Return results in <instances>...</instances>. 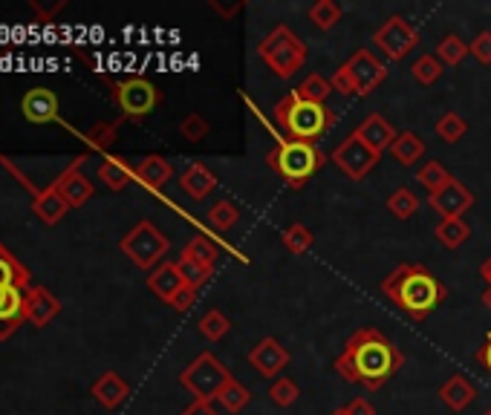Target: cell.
Segmentation results:
<instances>
[{
    "instance_id": "e0dca14e",
    "label": "cell",
    "mask_w": 491,
    "mask_h": 415,
    "mask_svg": "<svg viewBox=\"0 0 491 415\" xmlns=\"http://www.w3.org/2000/svg\"><path fill=\"white\" fill-rule=\"evenodd\" d=\"M353 133L365 141V145L370 148V150H376L379 156L384 153V150H391L393 148V141H396V130H393V124L384 119L382 113H370L365 122H361Z\"/></svg>"
},
{
    "instance_id": "ab89813d",
    "label": "cell",
    "mask_w": 491,
    "mask_h": 415,
    "mask_svg": "<svg viewBox=\"0 0 491 415\" xmlns=\"http://www.w3.org/2000/svg\"><path fill=\"white\" fill-rule=\"evenodd\" d=\"M298 395H301V386L295 384L292 378H275L272 381V386H269V398H272V404L275 407H280V410H287V407H292L295 401H298Z\"/></svg>"
},
{
    "instance_id": "4316f807",
    "label": "cell",
    "mask_w": 491,
    "mask_h": 415,
    "mask_svg": "<svg viewBox=\"0 0 491 415\" xmlns=\"http://www.w3.org/2000/svg\"><path fill=\"white\" fill-rule=\"evenodd\" d=\"M136 174L131 171V165H127L125 159H108V162H101L99 165V179L105 182V185L113 191V193H119V191H125L127 185H131V179H134Z\"/></svg>"
},
{
    "instance_id": "6da1fadb",
    "label": "cell",
    "mask_w": 491,
    "mask_h": 415,
    "mask_svg": "<svg viewBox=\"0 0 491 415\" xmlns=\"http://www.w3.org/2000/svg\"><path fill=\"white\" fill-rule=\"evenodd\" d=\"M405 367V355L379 326H361L344 341L341 355L335 358L332 369L347 384L365 386L367 393L379 389Z\"/></svg>"
},
{
    "instance_id": "d6a6232c",
    "label": "cell",
    "mask_w": 491,
    "mask_h": 415,
    "mask_svg": "<svg viewBox=\"0 0 491 415\" xmlns=\"http://www.w3.org/2000/svg\"><path fill=\"white\" fill-rule=\"evenodd\" d=\"M341 15H344V9L335 4V0H315L306 12L309 23H315L318 30H324V32L332 30V26L341 21Z\"/></svg>"
},
{
    "instance_id": "f907efd6",
    "label": "cell",
    "mask_w": 491,
    "mask_h": 415,
    "mask_svg": "<svg viewBox=\"0 0 491 415\" xmlns=\"http://www.w3.org/2000/svg\"><path fill=\"white\" fill-rule=\"evenodd\" d=\"M480 275H483V280L491 285V259H488V263H483V268H480Z\"/></svg>"
},
{
    "instance_id": "db71d44e",
    "label": "cell",
    "mask_w": 491,
    "mask_h": 415,
    "mask_svg": "<svg viewBox=\"0 0 491 415\" xmlns=\"http://www.w3.org/2000/svg\"><path fill=\"white\" fill-rule=\"evenodd\" d=\"M483 415H491V407H488V410H486V412H483Z\"/></svg>"
},
{
    "instance_id": "d6986e66",
    "label": "cell",
    "mask_w": 491,
    "mask_h": 415,
    "mask_svg": "<svg viewBox=\"0 0 491 415\" xmlns=\"http://www.w3.org/2000/svg\"><path fill=\"white\" fill-rule=\"evenodd\" d=\"M185 277H183V271H179V266L177 263H159L157 268L151 271L148 275V289L159 297V301H165V303H171L174 297H177V292L179 289H185Z\"/></svg>"
},
{
    "instance_id": "5bb4252c",
    "label": "cell",
    "mask_w": 491,
    "mask_h": 415,
    "mask_svg": "<svg viewBox=\"0 0 491 415\" xmlns=\"http://www.w3.org/2000/svg\"><path fill=\"white\" fill-rule=\"evenodd\" d=\"M82 162H84V156H79L67 171H64L58 179H56V191L61 193L64 199H67V205L70 208H82L87 199H93V193H96V188H93V182H90L84 174H82Z\"/></svg>"
},
{
    "instance_id": "bcb514c9",
    "label": "cell",
    "mask_w": 491,
    "mask_h": 415,
    "mask_svg": "<svg viewBox=\"0 0 491 415\" xmlns=\"http://www.w3.org/2000/svg\"><path fill=\"white\" fill-rule=\"evenodd\" d=\"M197 289H191V285H185V289H179L177 292V297H174V301L171 303H168V306H171V309H177V311H188L194 303H197Z\"/></svg>"
},
{
    "instance_id": "e575fe53",
    "label": "cell",
    "mask_w": 491,
    "mask_h": 415,
    "mask_svg": "<svg viewBox=\"0 0 491 415\" xmlns=\"http://www.w3.org/2000/svg\"><path fill=\"white\" fill-rule=\"evenodd\" d=\"M197 329H200V335L205 337V341L217 343V341H223V337L228 335V329H231V320H228V318H226L220 309H211V311H205V315L200 318Z\"/></svg>"
},
{
    "instance_id": "7a4b0ae2",
    "label": "cell",
    "mask_w": 491,
    "mask_h": 415,
    "mask_svg": "<svg viewBox=\"0 0 491 415\" xmlns=\"http://www.w3.org/2000/svg\"><path fill=\"white\" fill-rule=\"evenodd\" d=\"M382 294L410 320H428L434 311L448 301L445 283L428 266L402 263L382 280Z\"/></svg>"
},
{
    "instance_id": "52a82bcc",
    "label": "cell",
    "mask_w": 491,
    "mask_h": 415,
    "mask_svg": "<svg viewBox=\"0 0 491 415\" xmlns=\"http://www.w3.org/2000/svg\"><path fill=\"white\" fill-rule=\"evenodd\" d=\"M231 378H235L231 369L211 352H200L188 363V369L179 372V384L194 395V401H211V404Z\"/></svg>"
},
{
    "instance_id": "603a6c76",
    "label": "cell",
    "mask_w": 491,
    "mask_h": 415,
    "mask_svg": "<svg viewBox=\"0 0 491 415\" xmlns=\"http://www.w3.org/2000/svg\"><path fill=\"white\" fill-rule=\"evenodd\" d=\"M93 398L99 401L101 407H108V410H116L122 404V401L127 398V393H131V386H127V381L122 378L119 372H105L101 378L93 384Z\"/></svg>"
},
{
    "instance_id": "836d02e7",
    "label": "cell",
    "mask_w": 491,
    "mask_h": 415,
    "mask_svg": "<svg viewBox=\"0 0 491 415\" xmlns=\"http://www.w3.org/2000/svg\"><path fill=\"white\" fill-rule=\"evenodd\" d=\"M434 55L443 67H457V64H462V58L469 55V44H465L460 35H445L443 41L436 44Z\"/></svg>"
},
{
    "instance_id": "ac0fdd59",
    "label": "cell",
    "mask_w": 491,
    "mask_h": 415,
    "mask_svg": "<svg viewBox=\"0 0 491 415\" xmlns=\"http://www.w3.org/2000/svg\"><path fill=\"white\" fill-rule=\"evenodd\" d=\"M23 292L21 289H0V341L15 335L27 323V309H23Z\"/></svg>"
},
{
    "instance_id": "b9f144b4",
    "label": "cell",
    "mask_w": 491,
    "mask_h": 415,
    "mask_svg": "<svg viewBox=\"0 0 491 415\" xmlns=\"http://www.w3.org/2000/svg\"><path fill=\"white\" fill-rule=\"evenodd\" d=\"M237 219H240V211H237V205L235 202H228V199H220L217 205H211V211H209V223L220 231H228V228H235L237 225Z\"/></svg>"
},
{
    "instance_id": "484cf974",
    "label": "cell",
    "mask_w": 491,
    "mask_h": 415,
    "mask_svg": "<svg viewBox=\"0 0 491 415\" xmlns=\"http://www.w3.org/2000/svg\"><path fill=\"white\" fill-rule=\"evenodd\" d=\"M425 150H428V145H425L419 133H413V130H402V133H399L396 141H393L391 156H393L399 165L410 167V165H417L422 159Z\"/></svg>"
},
{
    "instance_id": "2e32d148",
    "label": "cell",
    "mask_w": 491,
    "mask_h": 415,
    "mask_svg": "<svg viewBox=\"0 0 491 415\" xmlns=\"http://www.w3.org/2000/svg\"><path fill=\"white\" fill-rule=\"evenodd\" d=\"M23 119L32 124H49L58 119V96L47 87H32L21 98Z\"/></svg>"
},
{
    "instance_id": "ee69618b",
    "label": "cell",
    "mask_w": 491,
    "mask_h": 415,
    "mask_svg": "<svg viewBox=\"0 0 491 415\" xmlns=\"http://www.w3.org/2000/svg\"><path fill=\"white\" fill-rule=\"evenodd\" d=\"M179 136L188 141H202L209 136V122H205L200 113H188L185 119L179 122Z\"/></svg>"
},
{
    "instance_id": "83f0119b",
    "label": "cell",
    "mask_w": 491,
    "mask_h": 415,
    "mask_svg": "<svg viewBox=\"0 0 491 415\" xmlns=\"http://www.w3.org/2000/svg\"><path fill=\"white\" fill-rule=\"evenodd\" d=\"M220 407H223L228 415H240L246 407H249V401H252V393H249V386L240 384L237 378H231L223 389H220V395L214 398Z\"/></svg>"
},
{
    "instance_id": "cb8c5ba5",
    "label": "cell",
    "mask_w": 491,
    "mask_h": 415,
    "mask_svg": "<svg viewBox=\"0 0 491 415\" xmlns=\"http://www.w3.org/2000/svg\"><path fill=\"white\" fill-rule=\"evenodd\" d=\"M134 174L139 182H145V185L151 191H159L162 185H168V179L174 176V165L165 159V156H157V153H151L145 156L136 167H134Z\"/></svg>"
},
{
    "instance_id": "f35d334b",
    "label": "cell",
    "mask_w": 491,
    "mask_h": 415,
    "mask_svg": "<svg viewBox=\"0 0 491 415\" xmlns=\"http://www.w3.org/2000/svg\"><path fill=\"white\" fill-rule=\"evenodd\" d=\"M387 211H391V216H396V219H410L419 211V199L413 197L408 188H399L387 197Z\"/></svg>"
},
{
    "instance_id": "7c38bea8",
    "label": "cell",
    "mask_w": 491,
    "mask_h": 415,
    "mask_svg": "<svg viewBox=\"0 0 491 415\" xmlns=\"http://www.w3.org/2000/svg\"><path fill=\"white\" fill-rule=\"evenodd\" d=\"M474 193L462 185L457 176H451L445 188H439L436 193H428V205L443 219H462L474 208Z\"/></svg>"
},
{
    "instance_id": "f546056e",
    "label": "cell",
    "mask_w": 491,
    "mask_h": 415,
    "mask_svg": "<svg viewBox=\"0 0 491 415\" xmlns=\"http://www.w3.org/2000/svg\"><path fill=\"white\" fill-rule=\"evenodd\" d=\"M434 133L445 141V145H457L460 139H465V133H469V122L462 119L460 113H443L434 124Z\"/></svg>"
},
{
    "instance_id": "8d00e7d4",
    "label": "cell",
    "mask_w": 491,
    "mask_h": 415,
    "mask_svg": "<svg viewBox=\"0 0 491 415\" xmlns=\"http://www.w3.org/2000/svg\"><path fill=\"white\" fill-rule=\"evenodd\" d=\"M179 257L191 259V263H200L205 268H214V263H217V245L209 237H194Z\"/></svg>"
},
{
    "instance_id": "816d5d0a",
    "label": "cell",
    "mask_w": 491,
    "mask_h": 415,
    "mask_svg": "<svg viewBox=\"0 0 491 415\" xmlns=\"http://www.w3.org/2000/svg\"><path fill=\"white\" fill-rule=\"evenodd\" d=\"M480 301H483V306H486V309L491 311V285H488V289L483 292V297H480Z\"/></svg>"
},
{
    "instance_id": "44dd1931",
    "label": "cell",
    "mask_w": 491,
    "mask_h": 415,
    "mask_svg": "<svg viewBox=\"0 0 491 415\" xmlns=\"http://www.w3.org/2000/svg\"><path fill=\"white\" fill-rule=\"evenodd\" d=\"M179 188H183L191 199L202 202L217 188V176L211 174V167H205L202 162H191L185 171L179 174Z\"/></svg>"
},
{
    "instance_id": "3957f363",
    "label": "cell",
    "mask_w": 491,
    "mask_h": 415,
    "mask_svg": "<svg viewBox=\"0 0 491 415\" xmlns=\"http://www.w3.org/2000/svg\"><path fill=\"white\" fill-rule=\"evenodd\" d=\"M275 122L278 127L287 133L289 139L298 141H315L318 136H324L330 127H335L339 122V113L330 107H321V104L304 101L298 93H292L287 98H280L275 104Z\"/></svg>"
},
{
    "instance_id": "4dcf8cb0",
    "label": "cell",
    "mask_w": 491,
    "mask_h": 415,
    "mask_svg": "<svg viewBox=\"0 0 491 415\" xmlns=\"http://www.w3.org/2000/svg\"><path fill=\"white\" fill-rule=\"evenodd\" d=\"M295 93H298L304 101H313V104H321V107H324L327 104V98L335 93L332 89V84L327 81L324 75H318V72H313V75H306L304 81L295 87Z\"/></svg>"
},
{
    "instance_id": "7dc6e473",
    "label": "cell",
    "mask_w": 491,
    "mask_h": 415,
    "mask_svg": "<svg viewBox=\"0 0 491 415\" xmlns=\"http://www.w3.org/2000/svg\"><path fill=\"white\" fill-rule=\"evenodd\" d=\"M344 410H347V415H376V407H373V404H370V401H367L365 395L353 398L350 404H347Z\"/></svg>"
},
{
    "instance_id": "681fc988",
    "label": "cell",
    "mask_w": 491,
    "mask_h": 415,
    "mask_svg": "<svg viewBox=\"0 0 491 415\" xmlns=\"http://www.w3.org/2000/svg\"><path fill=\"white\" fill-rule=\"evenodd\" d=\"M183 415H220L217 407L211 404V401H194V404H188L183 410Z\"/></svg>"
},
{
    "instance_id": "7bdbcfd3",
    "label": "cell",
    "mask_w": 491,
    "mask_h": 415,
    "mask_svg": "<svg viewBox=\"0 0 491 415\" xmlns=\"http://www.w3.org/2000/svg\"><path fill=\"white\" fill-rule=\"evenodd\" d=\"M177 266H179V271H183V277H185V283L191 285V289H202L205 283L211 280V268H205V266H200V263H191V259H185V257H179L177 259Z\"/></svg>"
},
{
    "instance_id": "5b68a950",
    "label": "cell",
    "mask_w": 491,
    "mask_h": 415,
    "mask_svg": "<svg viewBox=\"0 0 491 415\" xmlns=\"http://www.w3.org/2000/svg\"><path fill=\"white\" fill-rule=\"evenodd\" d=\"M384 78H387V64L379 55H373L370 49H356L350 61H344L335 70L330 84L335 93L350 98V96H370L373 89L384 84Z\"/></svg>"
},
{
    "instance_id": "8fae6325",
    "label": "cell",
    "mask_w": 491,
    "mask_h": 415,
    "mask_svg": "<svg viewBox=\"0 0 491 415\" xmlns=\"http://www.w3.org/2000/svg\"><path fill=\"white\" fill-rule=\"evenodd\" d=\"M379 159L382 156L376 153V150H370L365 141H361L356 133H350L339 148H335L332 153H330V162L339 167V171L347 176V179H353V182H361L365 179L373 167L379 165Z\"/></svg>"
},
{
    "instance_id": "f6af8a7d",
    "label": "cell",
    "mask_w": 491,
    "mask_h": 415,
    "mask_svg": "<svg viewBox=\"0 0 491 415\" xmlns=\"http://www.w3.org/2000/svg\"><path fill=\"white\" fill-rule=\"evenodd\" d=\"M469 55H474L477 61L483 64V67H488L491 64V32H477V38L469 44Z\"/></svg>"
},
{
    "instance_id": "277c9868",
    "label": "cell",
    "mask_w": 491,
    "mask_h": 415,
    "mask_svg": "<svg viewBox=\"0 0 491 415\" xmlns=\"http://www.w3.org/2000/svg\"><path fill=\"white\" fill-rule=\"evenodd\" d=\"M266 165L272 167L292 191H298L327 165V153H321L315 141L283 139L275 145V150L266 156Z\"/></svg>"
},
{
    "instance_id": "74e56055",
    "label": "cell",
    "mask_w": 491,
    "mask_h": 415,
    "mask_svg": "<svg viewBox=\"0 0 491 415\" xmlns=\"http://www.w3.org/2000/svg\"><path fill=\"white\" fill-rule=\"evenodd\" d=\"M443 64L436 61V55H419L417 61H413V67H410V75H413V81H417L419 87H431L436 84L439 78H443Z\"/></svg>"
},
{
    "instance_id": "60d3db41",
    "label": "cell",
    "mask_w": 491,
    "mask_h": 415,
    "mask_svg": "<svg viewBox=\"0 0 491 415\" xmlns=\"http://www.w3.org/2000/svg\"><path fill=\"white\" fill-rule=\"evenodd\" d=\"M125 122V115L119 122H99L87 130V141H90V148H96V150H108L113 141H116V133H119V124Z\"/></svg>"
},
{
    "instance_id": "f1b7e54d",
    "label": "cell",
    "mask_w": 491,
    "mask_h": 415,
    "mask_svg": "<svg viewBox=\"0 0 491 415\" xmlns=\"http://www.w3.org/2000/svg\"><path fill=\"white\" fill-rule=\"evenodd\" d=\"M434 237L439 240V245L454 251L471 237V225L465 223V219H439V225L434 228Z\"/></svg>"
},
{
    "instance_id": "ba28073f",
    "label": "cell",
    "mask_w": 491,
    "mask_h": 415,
    "mask_svg": "<svg viewBox=\"0 0 491 415\" xmlns=\"http://www.w3.org/2000/svg\"><path fill=\"white\" fill-rule=\"evenodd\" d=\"M168 249H171V242H168V237L151 223V219H142V223H136L122 237V254L131 259L134 266L145 268V271L157 268L165 259Z\"/></svg>"
},
{
    "instance_id": "f5cc1de1",
    "label": "cell",
    "mask_w": 491,
    "mask_h": 415,
    "mask_svg": "<svg viewBox=\"0 0 491 415\" xmlns=\"http://www.w3.org/2000/svg\"><path fill=\"white\" fill-rule=\"evenodd\" d=\"M330 415H347V410H344V407H339V410H332Z\"/></svg>"
},
{
    "instance_id": "9a60e30c",
    "label": "cell",
    "mask_w": 491,
    "mask_h": 415,
    "mask_svg": "<svg viewBox=\"0 0 491 415\" xmlns=\"http://www.w3.org/2000/svg\"><path fill=\"white\" fill-rule=\"evenodd\" d=\"M23 309H27V323H32V326H49L56 318H58V311H61V301L53 294V292H47L44 285H30L27 292H23Z\"/></svg>"
},
{
    "instance_id": "d4e9b609",
    "label": "cell",
    "mask_w": 491,
    "mask_h": 415,
    "mask_svg": "<svg viewBox=\"0 0 491 415\" xmlns=\"http://www.w3.org/2000/svg\"><path fill=\"white\" fill-rule=\"evenodd\" d=\"M32 211L44 219L47 225H56V223H61L64 216H67V211H70V205H67V199L61 197V193L49 185L47 191H41V193H35V202H32Z\"/></svg>"
},
{
    "instance_id": "9c48e42d",
    "label": "cell",
    "mask_w": 491,
    "mask_h": 415,
    "mask_svg": "<svg viewBox=\"0 0 491 415\" xmlns=\"http://www.w3.org/2000/svg\"><path fill=\"white\" fill-rule=\"evenodd\" d=\"M113 101L119 104L125 119H145L159 104V89L145 78H127V81L113 84Z\"/></svg>"
},
{
    "instance_id": "8992f818",
    "label": "cell",
    "mask_w": 491,
    "mask_h": 415,
    "mask_svg": "<svg viewBox=\"0 0 491 415\" xmlns=\"http://www.w3.org/2000/svg\"><path fill=\"white\" fill-rule=\"evenodd\" d=\"M257 55L263 58V64L278 78H292L306 61V44L287 23H278L275 30L257 44Z\"/></svg>"
},
{
    "instance_id": "7402d4cb",
    "label": "cell",
    "mask_w": 491,
    "mask_h": 415,
    "mask_svg": "<svg viewBox=\"0 0 491 415\" xmlns=\"http://www.w3.org/2000/svg\"><path fill=\"white\" fill-rule=\"evenodd\" d=\"M30 268L21 263V259L12 254L4 242H0V289H21L27 292L30 289Z\"/></svg>"
},
{
    "instance_id": "30bf717a",
    "label": "cell",
    "mask_w": 491,
    "mask_h": 415,
    "mask_svg": "<svg viewBox=\"0 0 491 415\" xmlns=\"http://www.w3.org/2000/svg\"><path fill=\"white\" fill-rule=\"evenodd\" d=\"M373 44L382 49L384 58L405 61L410 52L419 47V32L408 23V18L393 15V18H387L376 32H373Z\"/></svg>"
},
{
    "instance_id": "c3c4849f",
    "label": "cell",
    "mask_w": 491,
    "mask_h": 415,
    "mask_svg": "<svg viewBox=\"0 0 491 415\" xmlns=\"http://www.w3.org/2000/svg\"><path fill=\"white\" fill-rule=\"evenodd\" d=\"M474 360L477 363H480V367L491 375V332L486 335V341H483V346L480 349H477V352H474Z\"/></svg>"
},
{
    "instance_id": "1f68e13d",
    "label": "cell",
    "mask_w": 491,
    "mask_h": 415,
    "mask_svg": "<svg viewBox=\"0 0 491 415\" xmlns=\"http://www.w3.org/2000/svg\"><path fill=\"white\" fill-rule=\"evenodd\" d=\"M280 242H283V249H287L289 254H295V257H304L309 249H313L315 237H313V231H309L304 223H292L287 231L280 233Z\"/></svg>"
},
{
    "instance_id": "ffe728a7",
    "label": "cell",
    "mask_w": 491,
    "mask_h": 415,
    "mask_svg": "<svg viewBox=\"0 0 491 415\" xmlns=\"http://www.w3.org/2000/svg\"><path fill=\"white\" fill-rule=\"evenodd\" d=\"M439 401L451 410V412H465V407H471L477 401V386L471 378H465V375H451V378L439 386Z\"/></svg>"
},
{
    "instance_id": "4fadbf2b",
    "label": "cell",
    "mask_w": 491,
    "mask_h": 415,
    "mask_svg": "<svg viewBox=\"0 0 491 415\" xmlns=\"http://www.w3.org/2000/svg\"><path fill=\"white\" fill-rule=\"evenodd\" d=\"M289 349L283 346L278 337H272V335H266L263 341H257L254 346H252V352H249V367L252 369H257L263 375V378H278V375L289 367Z\"/></svg>"
},
{
    "instance_id": "d590c367",
    "label": "cell",
    "mask_w": 491,
    "mask_h": 415,
    "mask_svg": "<svg viewBox=\"0 0 491 415\" xmlns=\"http://www.w3.org/2000/svg\"><path fill=\"white\" fill-rule=\"evenodd\" d=\"M417 182L419 185L428 191V193H436L439 188H445L448 182H451V174H448V167L439 162V159H431V162H425L419 167V174H417Z\"/></svg>"
}]
</instances>
